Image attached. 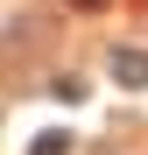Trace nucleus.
Masks as SVG:
<instances>
[{"label": "nucleus", "instance_id": "1", "mask_svg": "<svg viewBox=\"0 0 148 155\" xmlns=\"http://www.w3.org/2000/svg\"><path fill=\"white\" fill-rule=\"evenodd\" d=\"M113 71H120V85H148V57H141V49H120Z\"/></svg>", "mask_w": 148, "mask_h": 155}]
</instances>
